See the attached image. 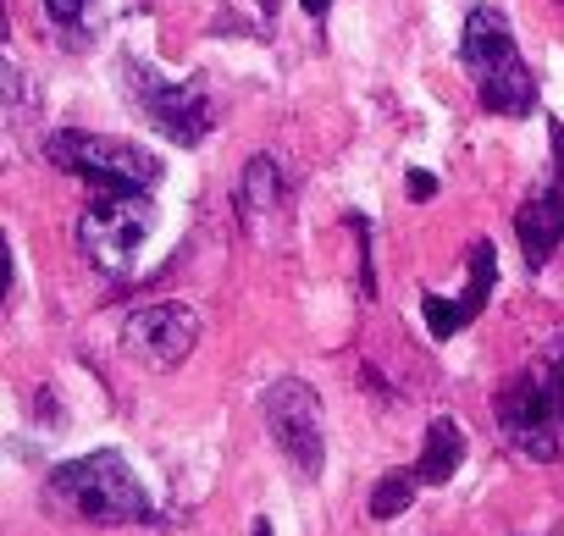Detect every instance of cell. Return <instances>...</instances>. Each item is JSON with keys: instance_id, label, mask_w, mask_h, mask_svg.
I'll use <instances>...</instances> for the list:
<instances>
[{"instance_id": "obj_1", "label": "cell", "mask_w": 564, "mask_h": 536, "mask_svg": "<svg viewBox=\"0 0 564 536\" xmlns=\"http://www.w3.org/2000/svg\"><path fill=\"white\" fill-rule=\"evenodd\" d=\"M459 62L476 84V100L481 111L492 117H531L536 111V78L514 45V29L498 7H470L465 18V34H459Z\"/></svg>"}, {"instance_id": "obj_2", "label": "cell", "mask_w": 564, "mask_h": 536, "mask_svg": "<svg viewBox=\"0 0 564 536\" xmlns=\"http://www.w3.org/2000/svg\"><path fill=\"white\" fill-rule=\"evenodd\" d=\"M51 497L84 514L89 525H139L150 519V492L133 475V464L117 448H95L84 459H67L51 470Z\"/></svg>"}, {"instance_id": "obj_3", "label": "cell", "mask_w": 564, "mask_h": 536, "mask_svg": "<svg viewBox=\"0 0 564 536\" xmlns=\"http://www.w3.org/2000/svg\"><path fill=\"white\" fill-rule=\"evenodd\" d=\"M45 161L67 177H84L106 194H150L161 183V155L139 139H111V133H78V128H62L51 133L45 144Z\"/></svg>"}, {"instance_id": "obj_4", "label": "cell", "mask_w": 564, "mask_h": 536, "mask_svg": "<svg viewBox=\"0 0 564 536\" xmlns=\"http://www.w3.org/2000/svg\"><path fill=\"white\" fill-rule=\"evenodd\" d=\"M122 89H128V106H139V117L183 150L205 144L216 128V100L205 95L199 73L177 84V78H161L150 62H122Z\"/></svg>"}, {"instance_id": "obj_5", "label": "cell", "mask_w": 564, "mask_h": 536, "mask_svg": "<svg viewBox=\"0 0 564 536\" xmlns=\"http://www.w3.org/2000/svg\"><path fill=\"white\" fill-rule=\"evenodd\" d=\"M498 426L514 453L553 464L564 453V382L553 371H514L498 393Z\"/></svg>"}, {"instance_id": "obj_6", "label": "cell", "mask_w": 564, "mask_h": 536, "mask_svg": "<svg viewBox=\"0 0 564 536\" xmlns=\"http://www.w3.org/2000/svg\"><path fill=\"white\" fill-rule=\"evenodd\" d=\"M155 232V205L150 194H106L78 216V249L89 254L95 272L106 277H128L139 249Z\"/></svg>"}, {"instance_id": "obj_7", "label": "cell", "mask_w": 564, "mask_h": 536, "mask_svg": "<svg viewBox=\"0 0 564 536\" xmlns=\"http://www.w3.org/2000/svg\"><path fill=\"white\" fill-rule=\"evenodd\" d=\"M260 415H265V431L276 437V448L294 459V470H305V475L327 470V426H322V398L311 382L276 376L260 393Z\"/></svg>"}, {"instance_id": "obj_8", "label": "cell", "mask_w": 564, "mask_h": 536, "mask_svg": "<svg viewBox=\"0 0 564 536\" xmlns=\"http://www.w3.org/2000/svg\"><path fill=\"white\" fill-rule=\"evenodd\" d=\"M199 343V316L188 305H139L122 321V349L150 371H177Z\"/></svg>"}, {"instance_id": "obj_9", "label": "cell", "mask_w": 564, "mask_h": 536, "mask_svg": "<svg viewBox=\"0 0 564 536\" xmlns=\"http://www.w3.org/2000/svg\"><path fill=\"white\" fill-rule=\"evenodd\" d=\"M547 139H553V172L547 183L514 210V238H520V254L531 272L553 260V249L564 243V122L553 117L547 122Z\"/></svg>"}, {"instance_id": "obj_10", "label": "cell", "mask_w": 564, "mask_h": 536, "mask_svg": "<svg viewBox=\"0 0 564 536\" xmlns=\"http://www.w3.org/2000/svg\"><path fill=\"white\" fill-rule=\"evenodd\" d=\"M492 288H498V249H492L487 238H476L470 254H465V294H459V299H443V294H426V299H421V310H426V332H432V338H454V332H465V327L487 310Z\"/></svg>"}, {"instance_id": "obj_11", "label": "cell", "mask_w": 564, "mask_h": 536, "mask_svg": "<svg viewBox=\"0 0 564 536\" xmlns=\"http://www.w3.org/2000/svg\"><path fill=\"white\" fill-rule=\"evenodd\" d=\"M459 464H465V431H459V420L437 415V420L426 426V442H421L415 475H421L426 486H443V481H454Z\"/></svg>"}, {"instance_id": "obj_12", "label": "cell", "mask_w": 564, "mask_h": 536, "mask_svg": "<svg viewBox=\"0 0 564 536\" xmlns=\"http://www.w3.org/2000/svg\"><path fill=\"white\" fill-rule=\"evenodd\" d=\"M282 199H289V177H282V161L276 155H254L243 166V183H238V210L249 221H265Z\"/></svg>"}, {"instance_id": "obj_13", "label": "cell", "mask_w": 564, "mask_h": 536, "mask_svg": "<svg viewBox=\"0 0 564 536\" xmlns=\"http://www.w3.org/2000/svg\"><path fill=\"white\" fill-rule=\"evenodd\" d=\"M415 486H426L415 470H388L371 492V519H399L410 503H415Z\"/></svg>"}, {"instance_id": "obj_14", "label": "cell", "mask_w": 564, "mask_h": 536, "mask_svg": "<svg viewBox=\"0 0 564 536\" xmlns=\"http://www.w3.org/2000/svg\"><path fill=\"white\" fill-rule=\"evenodd\" d=\"M349 227H355V238H360V294L371 299V294H377V265H371V221H366V216H349Z\"/></svg>"}, {"instance_id": "obj_15", "label": "cell", "mask_w": 564, "mask_h": 536, "mask_svg": "<svg viewBox=\"0 0 564 536\" xmlns=\"http://www.w3.org/2000/svg\"><path fill=\"white\" fill-rule=\"evenodd\" d=\"M84 12H89V0H45V18L62 23V29H78Z\"/></svg>"}, {"instance_id": "obj_16", "label": "cell", "mask_w": 564, "mask_h": 536, "mask_svg": "<svg viewBox=\"0 0 564 536\" xmlns=\"http://www.w3.org/2000/svg\"><path fill=\"white\" fill-rule=\"evenodd\" d=\"M432 194H437V177H432V172H421V166H415V172H410V199H415V205H426V199H432Z\"/></svg>"}, {"instance_id": "obj_17", "label": "cell", "mask_w": 564, "mask_h": 536, "mask_svg": "<svg viewBox=\"0 0 564 536\" xmlns=\"http://www.w3.org/2000/svg\"><path fill=\"white\" fill-rule=\"evenodd\" d=\"M300 7H305V18H311V23H327V12H333V0H300Z\"/></svg>"}, {"instance_id": "obj_18", "label": "cell", "mask_w": 564, "mask_h": 536, "mask_svg": "<svg viewBox=\"0 0 564 536\" xmlns=\"http://www.w3.org/2000/svg\"><path fill=\"white\" fill-rule=\"evenodd\" d=\"M254 536H271V519H254Z\"/></svg>"}, {"instance_id": "obj_19", "label": "cell", "mask_w": 564, "mask_h": 536, "mask_svg": "<svg viewBox=\"0 0 564 536\" xmlns=\"http://www.w3.org/2000/svg\"><path fill=\"white\" fill-rule=\"evenodd\" d=\"M558 382H564V338H558Z\"/></svg>"}]
</instances>
